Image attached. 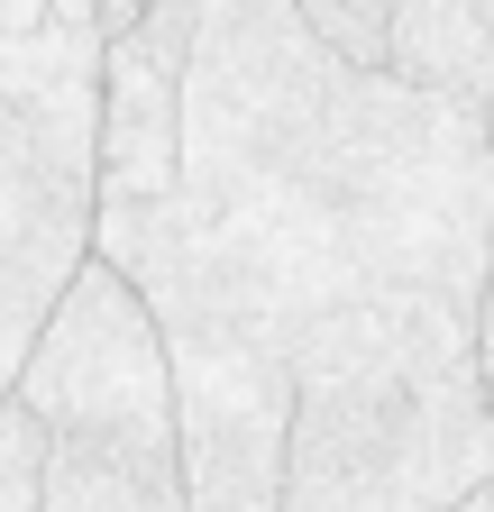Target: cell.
I'll return each mask as SVG.
<instances>
[{"label":"cell","mask_w":494,"mask_h":512,"mask_svg":"<svg viewBox=\"0 0 494 512\" xmlns=\"http://www.w3.org/2000/svg\"><path fill=\"white\" fill-rule=\"evenodd\" d=\"M485 247V110L348 64L293 0H202L174 192L92 220V256L147 302H211L275 348L394 293L476 311Z\"/></svg>","instance_id":"6da1fadb"},{"label":"cell","mask_w":494,"mask_h":512,"mask_svg":"<svg viewBox=\"0 0 494 512\" xmlns=\"http://www.w3.org/2000/svg\"><path fill=\"white\" fill-rule=\"evenodd\" d=\"M494 485V394L467 302H348L293 339L284 512H430Z\"/></svg>","instance_id":"7a4b0ae2"},{"label":"cell","mask_w":494,"mask_h":512,"mask_svg":"<svg viewBox=\"0 0 494 512\" xmlns=\"http://www.w3.org/2000/svg\"><path fill=\"white\" fill-rule=\"evenodd\" d=\"M10 394L46 421V512H183L165 330L110 256L74 266Z\"/></svg>","instance_id":"3957f363"},{"label":"cell","mask_w":494,"mask_h":512,"mask_svg":"<svg viewBox=\"0 0 494 512\" xmlns=\"http://www.w3.org/2000/svg\"><path fill=\"white\" fill-rule=\"evenodd\" d=\"M101 220V19L0 37V394Z\"/></svg>","instance_id":"277c9868"},{"label":"cell","mask_w":494,"mask_h":512,"mask_svg":"<svg viewBox=\"0 0 494 512\" xmlns=\"http://www.w3.org/2000/svg\"><path fill=\"white\" fill-rule=\"evenodd\" d=\"M174 366V448L183 512H284V430H293V348L211 311L147 302Z\"/></svg>","instance_id":"5b68a950"},{"label":"cell","mask_w":494,"mask_h":512,"mask_svg":"<svg viewBox=\"0 0 494 512\" xmlns=\"http://www.w3.org/2000/svg\"><path fill=\"white\" fill-rule=\"evenodd\" d=\"M202 0H147L101 37V211L156 202L183 174V55Z\"/></svg>","instance_id":"8992f818"},{"label":"cell","mask_w":494,"mask_h":512,"mask_svg":"<svg viewBox=\"0 0 494 512\" xmlns=\"http://www.w3.org/2000/svg\"><path fill=\"white\" fill-rule=\"evenodd\" d=\"M385 74L467 101H494V0H394L385 19Z\"/></svg>","instance_id":"52a82bcc"},{"label":"cell","mask_w":494,"mask_h":512,"mask_svg":"<svg viewBox=\"0 0 494 512\" xmlns=\"http://www.w3.org/2000/svg\"><path fill=\"white\" fill-rule=\"evenodd\" d=\"M0 512H46V421L0 394Z\"/></svg>","instance_id":"ba28073f"},{"label":"cell","mask_w":494,"mask_h":512,"mask_svg":"<svg viewBox=\"0 0 494 512\" xmlns=\"http://www.w3.org/2000/svg\"><path fill=\"white\" fill-rule=\"evenodd\" d=\"M302 19H312L348 64H385V19H394V0H293Z\"/></svg>","instance_id":"9c48e42d"},{"label":"cell","mask_w":494,"mask_h":512,"mask_svg":"<svg viewBox=\"0 0 494 512\" xmlns=\"http://www.w3.org/2000/svg\"><path fill=\"white\" fill-rule=\"evenodd\" d=\"M138 10H147V0H101V37H110V28H129Z\"/></svg>","instance_id":"30bf717a"},{"label":"cell","mask_w":494,"mask_h":512,"mask_svg":"<svg viewBox=\"0 0 494 512\" xmlns=\"http://www.w3.org/2000/svg\"><path fill=\"white\" fill-rule=\"evenodd\" d=\"M430 512H494V494L476 485V494H458V503H430Z\"/></svg>","instance_id":"8fae6325"},{"label":"cell","mask_w":494,"mask_h":512,"mask_svg":"<svg viewBox=\"0 0 494 512\" xmlns=\"http://www.w3.org/2000/svg\"><path fill=\"white\" fill-rule=\"evenodd\" d=\"M485 494H494V485H485Z\"/></svg>","instance_id":"7c38bea8"}]
</instances>
